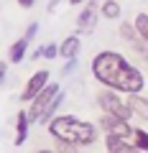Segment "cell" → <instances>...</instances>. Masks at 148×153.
<instances>
[{
  "label": "cell",
  "mask_w": 148,
  "mask_h": 153,
  "mask_svg": "<svg viewBox=\"0 0 148 153\" xmlns=\"http://www.w3.org/2000/svg\"><path fill=\"white\" fill-rule=\"evenodd\" d=\"M92 74L100 84H105L110 89H118L123 94L143 92V87H146V79H143L141 69H135L118 51H100V54H94Z\"/></svg>",
  "instance_id": "6da1fadb"
},
{
  "label": "cell",
  "mask_w": 148,
  "mask_h": 153,
  "mask_svg": "<svg viewBox=\"0 0 148 153\" xmlns=\"http://www.w3.org/2000/svg\"><path fill=\"white\" fill-rule=\"evenodd\" d=\"M49 135L54 140H66V143H74L77 148L84 146H92L97 140V125L92 123H84L74 115H54L49 120Z\"/></svg>",
  "instance_id": "7a4b0ae2"
},
{
  "label": "cell",
  "mask_w": 148,
  "mask_h": 153,
  "mask_svg": "<svg viewBox=\"0 0 148 153\" xmlns=\"http://www.w3.org/2000/svg\"><path fill=\"white\" fill-rule=\"evenodd\" d=\"M64 102V92L59 89V84H49L44 92H39L36 97L28 102V117L36 125H49V120L56 115V110Z\"/></svg>",
  "instance_id": "3957f363"
},
{
  "label": "cell",
  "mask_w": 148,
  "mask_h": 153,
  "mask_svg": "<svg viewBox=\"0 0 148 153\" xmlns=\"http://www.w3.org/2000/svg\"><path fill=\"white\" fill-rule=\"evenodd\" d=\"M123 92H118V89H102V92L97 94V105L102 112H110V115H118V117H125V120H130L133 117V110L130 105H128V100L120 97Z\"/></svg>",
  "instance_id": "277c9868"
},
{
  "label": "cell",
  "mask_w": 148,
  "mask_h": 153,
  "mask_svg": "<svg viewBox=\"0 0 148 153\" xmlns=\"http://www.w3.org/2000/svg\"><path fill=\"white\" fill-rule=\"evenodd\" d=\"M100 130H102L105 135H123V138L130 140L133 133H135V128H130V123H128L125 117H118V115L105 112L102 117H100Z\"/></svg>",
  "instance_id": "5b68a950"
},
{
  "label": "cell",
  "mask_w": 148,
  "mask_h": 153,
  "mask_svg": "<svg viewBox=\"0 0 148 153\" xmlns=\"http://www.w3.org/2000/svg\"><path fill=\"white\" fill-rule=\"evenodd\" d=\"M97 18H100L97 0H89L87 8L79 10V16H77V31H79V33H92L94 26H97Z\"/></svg>",
  "instance_id": "8992f818"
},
{
  "label": "cell",
  "mask_w": 148,
  "mask_h": 153,
  "mask_svg": "<svg viewBox=\"0 0 148 153\" xmlns=\"http://www.w3.org/2000/svg\"><path fill=\"white\" fill-rule=\"evenodd\" d=\"M49 76H51V74H49L46 69H39V71H36V74L28 79L26 89L21 92V100H23V102H31V100L36 97L39 92H44V89L49 87Z\"/></svg>",
  "instance_id": "52a82bcc"
},
{
  "label": "cell",
  "mask_w": 148,
  "mask_h": 153,
  "mask_svg": "<svg viewBox=\"0 0 148 153\" xmlns=\"http://www.w3.org/2000/svg\"><path fill=\"white\" fill-rule=\"evenodd\" d=\"M39 33V23H31V26L26 28V33H23L21 38H18L16 44L10 46V54H8V59L13 61V64H18V61H23V56H26V49H28V44L33 41V36Z\"/></svg>",
  "instance_id": "ba28073f"
},
{
  "label": "cell",
  "mask_w": 148,
  "mask_h": 153,
  "mask_svg": "<svg viewBox=\"0 0 148 153\" xmlns=\"http://www.w3.org/2000/svg\"><path fill=\"white\" fill-rule=\"evenodd\" d=\"M105 148L110 153H130V151H138L135 143H128V138L123 135H105Z\"/></svg>",
  "instance_id": "9c48e42d"
},
{
  "label": "cell",
  "mask_w": 148,
  "mask_h": 153,
  "mask_svg": "<svg viewBox=\"0 0 148 153\" xmlns=\"http://www.w3.org/2000/svg\"><path fill=\"white\" fill-rule=\"evenodd\" d=\"M79 51H82V41H79V36H66L64 41L59 44V56H61V59H77Z\"/></svg>",
  "instance_id": "30bf717a"
},
{
  "label": "cell",
  "mask_w": 148,
  "mask_h": 153,
  "mask_svg": "<svg viewBox=\"0 0 148 153\" xmlns=\"http://www.w3.org/2000/svg\"><path fill=\"white\" fill-rule=\"evenodd\" d=\"M128 105H130L133 115H138L143 123H148V97H143L141 92L135 94H128Z\"/></svg>",
  "instance_id": "8fae6325"
},
{
  "label": "cell",
  "mask_w": 148,
  "mask_h": 153,
  "mask_svg": "<svg viewBox=\"0 0 148 153\" xmlns=\"http://www.w3.org/2000/svg\"><path fill=\"white\" fill-rule=\"evenodd\" d=\"M28 125H31V117H28V110H21L16 117V146H23L28 140Z\"/></svg>",
  "instance_id": "7c38bea8"
},
{
  "label": "cell",
  "mask_w": 148,
  "mask_h": 153,
  "mask_svg": "<svg viewBox=\"0 0 148 153\" xmlns=\"http://www.w3.org/2000/svg\"><path fill=\"white\" fill-rule=\"evenodd\" d=\"M100 13H102V18H107V21H118V18L123 16V8L118 0H105L102 5H100Z\"/></svg>",
  "instance_id": "4fadbf2b"
},
{
  "label": "cell",
  "mask_w": 148,
  "mask_h": 153,
  "mask_svg": "<svg viewBox=\"0 0 148 153\" xmlns=\"http://www.w3.org/2000/svg\"><path fill=\"white\" fill-rule=\"evenodd\" d=\"M120 36L125 38V41H135L138 36H141V33H138V28H135V23H120Z\"/></svg>",
  "instance_id": "5bb4252c"
},
{
  "label": "cell",
  "mask_w": 148,
  "mask_h": 153,
  "mask_svg": "<svg viewBox=\"0 0 148 153\" xmlns=\"http://www.w3.org/2000/svg\"><path fill=\"white\" fill-rule=\"evenodd\" d=\"M133 143H135L138 151H148V133L143 130V128H135V133H133Z\"/></svg>",
  "instance_id": "9a60e30c"
},
{
  "label": "cell",
  "mask_w": 148,
  "mask_h": 153,
  "mask_svg": "<svg viewBox=\"0 0 148 153\" xmlns=\"http://www.w3.org/2000/svg\"><path fill=\"white\" fill-rule=\"evenodd\" d=\"M133 49H135V54L141 56V59L148 61V36H138L135 41H133Z\"/></svg>",
  "instance_id": "2e32d148"
},
{
  "label": "cell",
  "mask_w": 148,
  "mask_h": 153,
  "mask_svg": "<svg viewBox=\"0 0 148 153\" xmlns=\"http://www.w3.org/2000/svg\"><path fill=\"white\" fill-rule=\"evenodd\" d=\"M135 28H138V33H141V36H148V16L146 13H141V16H135Z\"/></svg>",
  "instance_id": "e0dca14e"
},
{
  "label": "cell",
  "mask_w": 148,
  "mask_h": 153,
  "mask_svg": "<svg viewBox=\"0 0 148 153\" xmlns=\"http://www.w3.org/2000/svg\"><path fill=\"white\" fill-rule=\"evenodd\" d=\"M56 56H59V46H56V44L44 46V59H56Z\"/></svg>",
  "instance_id": "ac0fdd59"
},
{
  "label": "cell",
  "mask_w": 148,
  "mask_h": 153,
  "mask_svg": "<svg viewBox=\"0 0 148 153\" xmlns=\"http://www.w3.org/2000/svg\"><path fill=\"white\" fill-rule=\"evenodd\" d=\"M5 76H8V64H5V61H3V64H0V79L5 82Z\"/></svg>",
  "instance_id": "d6986e66"
},
{
  "label": "cell",
  "mask_w": 148,
  "mask_h": 153,
  "mask_svg": "<svg viewBox=\"0 0 148 153\" xmlns=\"http://www.w3.org/2000/svg\"><path fill=\"white\" fill-rule=\"evenodd\" d=\"M33 3H36V0H18V5H21V8H33Z\"/></svg>",
  "instance_id": "ffe728a7"
},
{
  "label": "cell",
  "mask_w": 148,
  "mask_h": 153,
  "mask_svg": "<svg viewBox=\"0 0 148 153\" xmlns=\"http://www.w3.org/2000/svg\"><path fill=\"white\" fill-rule=\"evenodd\" d=\"M33 59H44V46H39V49L33 51Z\"/></svg>",
  "instance_id": "44dd1931"
},
{
  "label": "cell",
  "mask_w": 148,
  "mask_h": 153,
  "mask_svg": "<svg viewBox=\"0 0 148 153\" xmlns=\"http://www.w3.org/2000/svg\"><path fill=\"white\" fill-rule=\"evenodd\" d=\"M79 3H84V0H69V5H79Z\"/></svg>",
  "instance_id": "7402d4cb"
}]
</instances>
